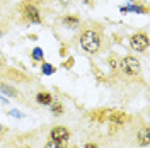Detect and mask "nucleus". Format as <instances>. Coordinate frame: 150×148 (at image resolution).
<instances>
[{"label":"nucleus","mask_w":150,"mask_h":148,"mask_svg":"<svg viewBox=\"0 0 150 148\" xmlns=\"http://www.w3.org/2000/svg\"><path fill=\"white\" fill-rule=\"evenodd\" d=\"M51 140H55V141H58V143H62V145H67V141H68V138H70V133H68V130L67 128H63V126H56V128H53L51 130Z\"/></svg>","instance_id":"20e7f679"},{"label":"nucleus","mask_w":150,"mask_h":148,"mask_svg":"<svg viewBox=\"0 0 150 148\" xmlns=\"http://www.w3.org/2000/svg\"><path fill=\"white\" fill-rule=\"evenodd\" d=\"M51 112L56 114V116H60L62 112H63V106L60 104V102H55V104H51Z\"/></svg>","instance_id":"9d476101"},{"label":"nucleus","mask_w":150,"mask_h":148,"mask_svg":"<svg viewBox=\"0 0 150 148\" xmlns=\"http://www.w3.org/2000/svg\"><path fill=\"white\" fill-rule=\"evenodd\" d=\"M149 135H150V131H149V128L145 126V128L140 131V135H138V143H140L142 147H147V145H149V141H150Z\"/></svg>","instance_id":"6e6552de"},{"label":"nucleus","mask_w":150,"mask_h":148,"mask_svg":"<svg viewBox=\"0 0 150 148\" xmlns=\"http://www.w3.org/2000/svg\"><path fill=\"white\" fill-rule=\"evenodd\" d=\"M10 116H17V118H21L22 114H21V112H17V111H10Z\"/></svg>","instance_id":"dca6fc26"},{"label":"nucleus","mask_w":150,"mask_h":148,"mask_svg":"<svg viewBox=\"0 0 150 148\" xmlns=\"http://www.w3.org/2000/svg\"><path fill=\"white\" fill-rule=\"evenodd\" d=\"M43 58H45L43 49H41V48H34V49H33V60H38V61H39V60H43Z\"/></svg>","instance_id":"1a4fd4ad"},{"label":"nucleus","mask_w":150,"mask_h":148,"mask_svg":"<svg viewBox=\"0 0 150 148\" xmlns=\"http://www.w3.org/2000/svg\"><path fill=\"white\" fill-rule=\"evenodd\" d=\"M128 10H131V12H145V9L143 7H137V5H131V7H121V12H128Z\"/></svg>","instance_id":"f8f14e48"},{"label":"nucleus","mask_w":150,"mask_h":148,"mask_svg":"<svg viewBox=\"0 0 150 148\" xmlns=\"http://www.w3.org/2000/svg\"><path fill=\"white\" fill-rule=\"evenodd\" d=\"M101 43H103V36L99 31L94 29H85L80 34V46L84 48L87 53H97L101 49Z\"/></svg>","instance_id":"f257e3e1"},{"label":"nucleus","mask_w":150,"mask_h":148,"mask_svg":"<svg viewBox=\"0 0 150 148\" xmlns=\"http://www.w3.org/2000/svg\"><path fill=\"white\" fill-rule=\"evenodd\" d=\"M120 70H121V73L128 75V77H133V75H138L142 70L140 66V61L137 60V58H133V56H126V58H123L121 61H120V66H118Z\"/></svg>","instance_id":"f03ea898"},{"label":"nucleus","mask_w":150,"mask_h":148,"mask_svg":"<svg viewBox=\"0 0 150 148\" xmlns=\"http://www.w3.org/2000/svg\"><path fill=\"white\" fill-rule=\"evenodd\" d=\"M36 101L39 104H43V106H50L53 102V97H51V94H48V92H39L36 95Z\"/></svg>","instance_id":"423d86ee"},{"label":"nucleus","mask_w":150,"mask_h":148,"mask_svg":"<svg viewBox=\"0 0 150 148\" xmlns=\"http://www.w3.org/2000/svg\"><path fill=\"white\" fill-rule=\"evenodd\" d=\"M109 119H111V123H114V124H123V123L126 121V114H125V112H120V111H114V112H111Z\"/></svg>","instance_id":"0eeeda50"},{"label":"nucleus","mask_w":150,"mask_h":148,"mask_svg":"<svg viewBox=\"0 0 150 148\" xmlns=\"http://www.w3.org/2000/svg\"><path fill=\"white\" fill-rule=\"evenodd\" d=\"M45 148H65V145L58 143V141H55V140H50L46 145H45Z\"/></svg>","instance_id":"ddd939ff"},{"label":"nucleus","mask_w":150,"mask_h":148,"mask_svg":"<svg viewBox=\"0 0 150 148\" xmlns=\"http://www.w3.org/2000/svg\"><path fill=\"white\" fill-rule=\"evenodd\" d=\"M63 20H65V24H68V26H77L79 24V19H75V17H65Z\"/></svg>","instance_id":"2eb2a0df"},{"label":"nucleus","mask_w":150,"mask_h":148,"mask_svg":"<svg viewBox=\"0 0 150 148\" xmlns=\"http://www.w3.org/2000/svg\"><path fill=\"white\" fill-rule=\"evenodd\" d=\"M130 46L131 49H135V51H145L147 48H149V36L145 34V32H137V34H133L130 39Z\"/></svg>","instance_id":"7ed1b4c3"},{"label":"nucleus","mask_w":150,"mask_h":148,"mask_svg":"<svg viewBox=\"0 0 150 148\" xmlns=\"http://www.w3.org/2000/svg\"><path fill=\"white\" fill-rule=\"evenodd\" d=\"M2 130H4V128H2V124H0V131H2Z\"/></svg>","instance_id":"a211bd4d"},{"label":"nucleus","mask_w":150,"mask_h":148,"mask_svg":"<svg viewBox=\"0 0 150 148\" xmlns=\"http://www.w3.org/2000/svg\"><path fill=\"white\" fill-rule=\"evenodd\" d=\"M24 17L28 19L29 22H34V24H39V22H41L39 10H38V7L33 5V4H26V5H24Z\"/></svg>","instance_id":"39448f33"},{"label":"nucleus","mask_w":150,"mask_h":148,"mask_svg":"<svg viewBox=\"0 0 150 148\" xmlns=\"http://www.w3.org/2000/svg\"><path fill=\"white\" fill-rule=\"evenodd\" d=\"M0 89H2V92H5L7 95H16V90H14V89H10L9 85H2Z\"/></svg>","instance_id":"4468645a"},{"label":"nucleus","mask_w":150,"mask_h":148,"mask_svg":"<svg viewBox=\"0 0 150 148\" xmlns=\"http://www.w3.org/2000/svg\"><path fill=\"white\" fill-rule=\"evenodd\" d=\"M84 148H97V145H92V143H87Z\"/></svg>","instance_id":"f3484780"},{"label":"nucleus","mask_w":150,"mask_h":148,"mask_svg":"<svg viewBox=\"0 0 150 148\" xmlns=\"http://www.w3.org/2000/svg\"><path fill=\"white\" fill-rule=\"evenodd\" d=\"M41 70H43L45 75H51L53 72H55V66L50 65V63H43V65H41Z\"/></svg>","instance_id":"9b49d317"}]
</instances>
